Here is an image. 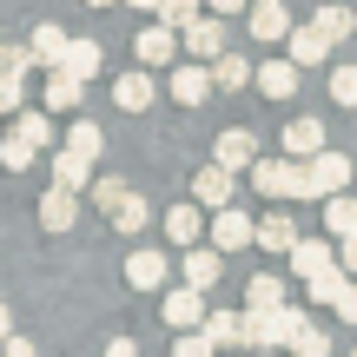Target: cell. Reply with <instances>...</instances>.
<instances>
[{"mask_svg":"<svg viewBox=\"0 0 357 357\" xmlns=\"http://www.w3.org/2000/svg\"><path fill=\"white\" fill-rule=\"evenodd\" d=\"M311 331V318L298 305H278V311H245V344L252 351H298Z\"/></svg>","mask_w":357,"mask_h":357,"instance_id":"cell-1","label":"cell"},{"mask_svg":"<svg viewBox=\"0 0 357 357\" xmlns=\"http://www.w3.org/2000/svg\"><path fill=\"white\" fill-rule=\"evenodd\" d=\"M351 178H357V166L344 153H311L305 166H298V199H331V192H351Z\"/></svg>","mask_w":357,"mask_h":357,"instance_id":"cell-2","label":"cell"},{"mask_svg":"<svg viewBox=\"0 0 357 357\" xmlns=\"http://www.w3.org/2000/svg\"><path fill=\"white\" fill-rule=\"evenodd\" d=\"M245 245H258V218L238 212V205H218V218H212V252H245Z\"/></svg>","mask_w":357,"mask_h":357,"instance_id":"cell-3","label":"cell"},{"mask_svg":"<svg viewBox=\"0 0 357 357\" xmlns=\"http://www.w3.org/2000/svg\"><path fill=\"white\" fill-rule=\"evenodd\" d=\"M298 166H305V159H252V185L265 192V199H298Z\"/></svg>","mask_w":357,"mask_h":357,"instance_id":"cell-4","label":"cell"},{"mask_svg":"<svg viewBox=\"0 0 357 357\" xmlns=\"http://www.w3.org/2000/svg\"><path fill=\"white\" fill-rule=\"evenodd\" d=\"M33 66L26 47H0V113H20V79Z\"/></svg>","mask_w":357,"mask_h":357,"instance_id":"cell-5","label":"cell"},{"mask_svg":"<svg viewBox=\"0 0 357 357\" xmlns=\"http://www.w3.org/2000/svg\"><path fill=\"white\" fill-rule=\"evenodd\" d=\"M252 159H258V139H252L245 126L218 132V153H212V166H225V172H252Z\"/></svg>","mask_w":357,"mask_h":357,"instance_id":"cell-6","label":"cell"},{"mask_svg":"<svg viewBox=\"0 0 357 357\" xmlns=\"http://www.w3.org/2000/svg\"><path fill=\"white\" fill-rule=\"evenodd\" d=\"M166 324H172V331H199V324H205V291H192V284L166 291Z\"/></svg>","mask_w":357,"mask_h":357,"instance_id":"cell-7","label":"cell"},{"mask_svg":"<svg viewBox=\"0 0 357 357\" xmlns=\"http://www.w3.org/2000/svg\"><path fill=\"white\" fill-rule=\"evenodd\" d=\"M172 47H178V33H172L166 20L132 33V60H146V66H166V60H172Z\"/></svg>","mask_w":357,"mask_h":357,"instance_id":"cell-8","label":"cell"},{"mask_svg":"<svg viewBox=\"0 0 357 357\" xmlns=\"http://www.w3.org/2000/svg\"><path fill=\"white\" fill-rule=\"evenodd\" d=\"M284 258H291L298 278H318V271H331V265H337V245H324V238H298Z\"/></svg>","mask_w":357,"mask_h":357,"instance_id":"cell-9","label":"cell"},{"mask_svg":"<svg viewBox=\"0 0 357 357\" xmlns=\"http://www.w3.org/2000/svg\"><path fill=\"white\" fill-rule=\"evenodd\" d=\"M106 218H113V231H126V238H139V231L153 225V205H146L139 192L126 185V192H119V205H113V212H106Z\"/></svg>","mask_w":357,"mask_h":357,"instance_id":"cell-10","label":"cell"},{"mask_svg":"<svg viewBox=\"0 0 357 357\" xmlns=\"http://www.w3.org/2000/svg\"><path fill=\"white\" fill-rule=\"evenodd\" d=\"M218 258L225 252H212V245H185V271H178V278H185L192 291H212L218 284Z\"/></svg>","mask_w":357,"mask_h":357,"instance_id":"cell-11","label":"cell"},{"mask_svg":"<svg viewBox=\"0 0 357 357\" xmlns=\"http://www.w3.org/2000/svg\"><path fill=\"white\" fill-rule=\"evenodd\" d=\"M185 53L192 60H218V53H225V20H218V13L212 20H192L185 26Z\"/></svg>","mask_w":357,"mask_h":357,"instance_id":"cell-12","label":"cell"},{"mask_svg":"<svg viewBox=\"0 0 357 357\" xmlns=\"http://www.w3.org/2000/svg\"><path fill=\"white\" fill-rule=\"evenodd\" d=\"M284 153H291V159L324 153V126H318V119H305V113H298V119H284Z\"/></svg>","mask_w":357,"mask_h":357,"instance_id":"cell-13","label":"cell"},{"mask_svg":"<svg viewBox=\"0 0 357 357\" xmlns=\"http://www.w3.org/2000/svg\"><path fill=\"white\" fill-rule=\"evenodd\" d=\"M205 93H212V66H192V60L172 66V100H178V106H199Z\"/></svg>","mask_w":357,"mask_h":357,"instance_id":"cell-14","label":"cell"},{"mask_svg":"<svg viewBox=\"0 0 357 357\" xmlns=\"http://www.w3.org/2000/svg\"><path fill=\"white\" fill-rule=\"evenodd\" d=\"M252 79H258V93H265V100H291V93H298V66H291V60H265Z\"/></svg>","mask_w":357,"mask_h":357,"instance_id":"cell-15","label":"cell"},{"mask_svg":"<svg viewBox=\"0 0 357 357\" xmlns=\"http://www.w3.org/2000/svg\"><path fill=\"white\" fill-rule=\"evenodd\" d=\"M73 218H79V192L53 185L47 199H40V225H47V231H66V225H73Z\"/></svg>","mask_w":357,"mask_h":357,"instance_id":"cell-16","label":"cell"},{"mask_svg":"<svg viewBox=\"0 0 357 357\" xmlns=\"http://www.w3.org/2000/svg\"><path fill=\"white\" fill-rule=\"evenodd\" d=\"M231 178H238V172L205 166V172H199V185H192V205H212V212H218V205H231Z\"/></svg>","mask_w":357,"mask_h":357,"instance_id":"cell-17","label":"cell"},{"mask_svg":"<svg viewBox=\"0 0 357 357\" xmlns=\"http://www.w3.org/2000/svg\"><path fill=\"white\" fill-rule=\"evenodd\" d=\"M126 284L132 291H159V284H166V258L159 252H132L126 258Z\"/></svg>","mask_w":357,"mask_h":357,"instance_id":"cell-18","label":"cell"},{"mask_svg":"<svg viewBox=\"0 0 357 357\" xmlns=\"http://www.w3.org/2000/svg\"><path fill=\"white\" fill-rule=\"evenodd\" d=\"M199 231H205V205H172L166 212V238L172 245H199Z\"/></svg>","mask_w":357,"mask_h":357,"instance_id":"cell-19","label":"cell"},{"mask_svg":"<svg viewBox=\"0 0 357 357\" xmlns=\"http://www.w3.org/2000/svg\"><path fill=\"white\" fill-rule=\"evenodd\" d=\"M100 40H66V60H60V73H73V79H93L100 73Z\"/></svg>","mask_w":357,"mask_h":357,"instance_id":"cell-20","label":"cell"},{"mask_svg":"<svg viewBox=\"0 0 357 357\" xmlns=\"http://www.w3.org/2000/svg\"><path fill=\"white\" fill-rule=\"evenodd\" d=\"M284 33H291V13H284L278 0H258V13H252V40H265V47H271V40H284Z\"/></svg>","mask_w":357,"mask_h":357,"instance_id":"cell-21","label":"cell"},{"mask_svg":"<svg viewBox=\"0 0 357 357\" xmlns=\"http://www.w3.org/2000/svg\"><path fill=\"white\" fill-rule=\"evenodd\" d=\"M284 40H291V66H318L324 53H331V40H324L318 26H291Z\"/></svg>","mask_w":357,"mask_h":357,"instance_id":"cell-22","label":"cell"},{"mask_svg":"<svg viewBox=\"0 0 357 357\" xmlns=\"http://www.w3.org/2000/svg\"><path fill=\"white\" fill-rule=\"evenodd\" d=\"M53 185L86 192V185H93V159H79V153H53Z\"/></svg>","mask_w":357,"mask_h":357,"instance_id":"cell-23","label":"cell"},{"mask_svg":"<svg viewBox=\"0 0 357 357\" xmlns=\"http://www.w3.org/2000/svg\"><path fill=\"white\" fill-rule=\"evenodd\" d=\"M324 231H331V238H351L357 231V199L351 192H331V199H324Z\"/></svg>","mask_w":357,"mask_h":357,"instance_id":"cell-24","label":"cell"},{"mask_svg":"<svg viewBox=\"0 0 357 357\" xmlns=\"http://www.w3.org/2000/svg\"><path fill=\"white\" fill-rule=\"evenodd\" d=\"M212 344H245V311H205V324H199Z\"/></svg>","mask_w":357,"mask_h":357,"instance_id":"cell-25","label":"cell"},{"mask_svg":"<svg viewBox=\"0 0 357 357\" xmlns=\"http://www.w3.org/2000/svg\"><path fill=\"white\" fill-rule=\"evenodd\" d=\"M258 245H265V252H291V245H298V225L284 212H265V218H258Z\"/></svg>","mask_w":357,"mask_h":357,"instance_id":"cell-26","label":"cell"},{"mask_svg":"<svg viewBox=\"0 0 357 357\" xmlns=\"http://www.w3.org/2000/svg\"><path fill=\"white\" fill-rule=\"evenodd\" d=\"M113 100L126 106V113H146V106L159 100V86H153V79H146V73H126V79H119V86H113Z\"/></svg>","mask_w":357,"mask_h":357,"instance_id":"cell-27","label":"cell"},{"mask_svg":"<svg viewBox=\"0 0 357 357\" xmlns=\"http://www.w3.org/2000/svg\"><path fill=\"white\" fill-rule=\"evenodd\" d=\"M284 305V278H271V271H258L252 284H245V311H278Z\"/></svg>","mask_w":357,"mask_h":357,"instance_id":"cell-28","label":"cell"},{"mask_svg":"<svg viewBox=\"0 0 357 357\" xmlns=\"http://www.w3.org/2000/svg\"><path fill=\"white\" fill-rule=\"evenodd\" d=\"M79 86H86V79H73V73H60V66H53V79H47V106H53V113H79Z\"/></svg>","mask_w":357,"mask_h":357,"instance_id":"cell-29","label":"cell"},{"mask_svg":"<svg viewBox=\"0 0 357 357\" xmlns=\"http://www.w3.org/2000/svg\"><path fill=\"white\" fill-rule=\"evenodd\" d=\"M66 153H79V159H100V153H106V132L93 126V119H73V126H66Z\"/></svg>","mask_w":357,"mask_h":357,"instance_id":"cell-30","label":"cell"},{"mask_svg":"<svg viewBox=\"0 0 357 357\" xmlns=\"http://www.w3.org/2000/svg\"><path fill=\"white\" fill-rule=\"evenodd\" d=\"M258 73V66H245V53H218V60H212V86H245V79H252Z\"/></svg>","mask_w":357,"mask_h":357,"instance_id":"cell-31","label":"cell"},{"mask_svg":"<svg viewBox=\"0 0 357 357\" xmlns=\"http://www.w3.org/2000/svg\"><path fill=\"white\" fill-rule=\"evenodd\" d=\"M26 53H33L40 66H60L66 60V33H60V26H33V47H26Z\"/></svg>","mask_w":357,"mask_h":357,"instance_id":"cell-32","label":"cell"},{"mask_svg":"<svg viewBox=\"0 0 357 357\" xmlns=\"http://www.w3.org/2000/svg\"><path fill=\"white\" fill-rule=\"evenodd\" d=\"M344 278H351L344 265H331V271H318V278H305V291H311V305H337V291H344Z\"/></svg>","mask_w":357,"mask_h":357,"instance_id":"cell-33","label":"cell"},{"mask_svg":"<svg viewBox=\"0 0 357 357\" xmlns=\"http://www.w3.org/2000/svg\"><path fill=\"white\" fill-rule=\"evenodd\" d=\"M13 132H20V139H33L40 153L53 146V119H47V113H33V106H20V119H13Z\"/></svg>","mask_w":357,"mask_h":357,"instance_id":"cell-34","label":"cell"},{"mask_svg":"<svg viewBox=\"0 0 357 357\" xmlns=\"http://www.w3.org/2000/svg\"><path fill=\"white\" fill-rule=\"evenodd\" d=\"M311 26H318L324 40H344L351 33V7H318V20H311Z\"/></svg>","mask_w":357,"mask_h":357,"instance_id":"cell-35","label":"cell"},{"mask_svg":"<svg viewBox=\"0 0 357 357\" xmlns=\"http://www.w3.org/2000/svg\"><path fill=\"white\" fill-rule=\"evenodd\" d=\"M331 100L337 106H357V66H331Z\"/></svg>","mask_w":357,"mask_h":357,"instance_id":"cell-36","label":"cell"},{"mask_svg":"<svg viewBox=\"0 0 357 357\" xmlns=\"http://www.w3.org/2000/svg\"><path fill=\"white\" fill-rule=\"evenodd\" d=\"M33 153H40V146H33V139H20V132H7V146H0V159H7L13 172H20V166H33Z\"/></svg>","mask_w":357,"mask_h":357,"instance_id":"cell-37","label":"cell"},{"mask_svg":"<svg viewBox=\"0 0 357 357\" xmlns=\"http://www.w3.org/2000/svg\"><path fill=\"white\" fill-rule=\"evenodd\" d=\"M212 351H218V344H212L205 331H185V337L172 344V357H212Z\"/></svg>","mask_w":357,"mask_h":357,"instance_id":"cell-38","label":"cell"},{"mask_svg":"<svg viewBox=\"0 0 357 357\" xmlns=\"http://www.w3.org/2000/svg\"><path fill=\"white\" fill-rule=\"evenodd\" d=\"M119 192H126V178H100V185H93V205H100V212H113Z\"/></svg>","mask_w":357,"mask_h":357,"instance_id":"cell-39","label":"cell"},{"mask_svg":"<svg viewBox=\"0 0 357 357\" xmlns=\"http://www.w3.org/2000/svg\"><path fill=\"white\" fill-rule=\"evenodd\" d=\"M331 311H337V318H344L351 331H357V284H344V291H337V305H331Z\"/></svg>","mask_w":357,"mask_h":357,"instance_id":"cell-40","label":"cell"},{"mask_svg":"<svg viewBox=\"0 0 357 357\" xmlns=\"http://www.w3.org/2000/svg\"><path fill=\"white\" fill-rule=\"evenodd\" d=\"M337 265L357 271V231H351V238H337Z\"/></svg>","mask_w":357,"mask_h":357,"instance_id":"cell-41","label":"cell"},{"mask_svg":"<svg viewBox=\"0 0 357 357\" xmlns=\"http://www.w3.org/2000/svg\"><path fill=\"white\" fill-rule=\"evenodd\" d=\"M0 351H7V357H40V351H33V337H7Z\"/></svg>","mask_w":357,"mask_h":357,"instance_id":"cell-42","label":"cell"},{"mask_svg":"<svg viewBox=\"0 0 357 357\" xmlns=\"http://www.w3.org/2000/svg\"><path fill=\"white\" fill-rule=\"evenodd\" d=\"M106 357H139V344H132V337H113V344H106Z\"/></svg>","mask_w":357,"mask_h":357,"instance_id":"cell-43","label":"cell"},{"mask_svg":"<svg viewBox=\"0 0 357 357\" xmlns=\"http://www.w3.org/2000/svg\"><path fill=\"white\" fill-rule=\"evenodd\" d=\"M245 7V0H212V13H218V20H225V13H238Z\"/></svg>","mask_w":357,"mask_h":357,"instance_id":"cell-44","label":"cell"},{"mask_svg":"<svg viewBox=\"0 0 357 357\" xmlns=\"http://www.w3.org/2000/svg\"><path fill=\"white\" fill-rule=\"evenodd\" d=\"M7 337H13V318H7V305H0V344H7Z\"/></svg>","mask_w":357,"mask_h":357,"instance_id":"cell-45","label":"cell"},{"mask_svg":"<svg viewBox=\"0 0 357 357\" xmlns=\"http://www.w3.org/2000/svg\"><path fill=\"white\" fill-rule=\"evenodd\" d=\"M126 7H139V13H159V7H166V0H126Z\"/></svg>","mask_w":357,"mask_h":357,"instance_id":"cell-46","label":"cell"},{"mask_svg":"<svg viewBox=\"0 0 357 357\" xmlns=\"http://www.w3.org/2000/svg\"><path fill=\"white\" fill-rule=\"evenodd\" d=\"M93 7H113V0H93Z\"/></svg>","mask_w":357,"mask_h":357,"instance_id":"cell-47","label":"cell"},{"mask_svg":"<svg viewBox=\"0 0 357 357\" xmlns=\"http://www.w3.org/2000/svg\"><path fill=\"white\" fill-rule=\"evenodd\" d=\"M258 357H278V351H258Z\"/></svg>","mask_w":357,"mask_h":357,"instance_id":"cell-48","label":"cell"},{"mask_svg":"<svg viewBox=\"0 0 357 357\" xmlns=\"http://www.w3.org/2000/svg\"><path fill=\"white\" fill-rule=\"evenodd\" d=\"M351 33H357V13H351Z\"/></svg>","mask_w":357,"mask_h":357,"instance_id":"cell-49","label":"cell"},{"mask_svg":"<svg viewBox=\"0 0 357 357\" xmlns=\"http://www.w3.org/2000/svg\"><path fill=\"white\" fill-rule=\"evenodd\" d=\"M311 357H331V351H311Z\"/></svg>","mask_w":357,"mask_h":357,"instance_id":"cell-50","label":"cell"},{"mask_svg":"<svg viewBox=\"0 0 357 357\" xmlns=\"http://www.w3.org/2000/svg\"><path fill=\"white\" fill-rule=\"evenodd\" d=\"M351 185H357V178H351Z\"/></svg>","mask_w":357,"mask_h":357,"instance_id":"cell-51","label":"cell"},{"mask_svg":"<svg viewBox=\"0 0 357 357\" xmlns=\"http://www.w3.org/2000/svg\"><path fill=\"white\" fill-rule=\"evenodd\" d=\"M351 357H357V351H351Z\"/></svg>","mask_w":357,"mask_h":357,"instance_id":"cell-52","label":"cell"}]
</instances>
